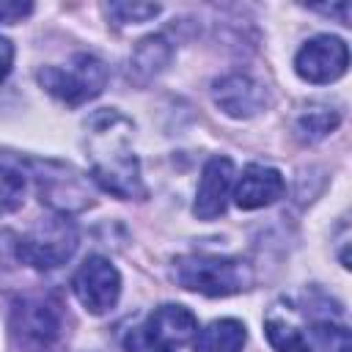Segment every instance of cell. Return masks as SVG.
I'll return each mask as SVG.
<instances>
[{
    "label": "cell",
    "mask_w": 352,
    "mask_h": 352,
    "mask_svg": "<svg viewBox=\"0 0 352 352\" xmlns=\"http://www.w3.org/2000/svg\"><path fill=\"white\" fill-rule=\"evenodd\" d=\"M214 104L231 118H250L264 110L267 91L248 74H226L212 85Z\"/></svg>",
    "instance_id": "9c48e42d"
},
{
    "label": "cell",
    "mask_w": 352,
    "mask_h": 352,
    "mask_svg": "<svg viewBox=\"0 0 352 352\" xmlns=\"http://www.w3.org/2000/svg\"><path fill=\"white\" fill-rule=\"evenodd\" d=\"M11 66H14V44L6 36H0V82L8 77Z\"/></svg>",
    "instance_id": "ffe728a7"
},
{
    "label": "cell",
    "mask_w": 352,
    "mask_h": 352,
    "mask_svg": "<svg viewBox=\"0 0 352 352\" xmlns=\"http://www.w3.org/2000/svg\"><path fill=\"white\" fill-rule=\"evenodd\" d=\"M305 338H308V352H352L349 330L344 324L316 322L308 327Z\"/></svg>",
    "instance_id": "2e32d148"
},
{
    "label": "cell",
    "mask_w": 352,
    "mask_h": 352,
    "mask_svg": "<svg viewBox=\"0 0 352 352\" xmlns=\"http://www.w3.org/2000/svg\"><path fill=\"white\" fill-rule=\"evenodd\" d=\"M264 333L270 338V344L278 352H308V338L305 330H300L286 314H280L278 308H272L264 319Z\"/></svg>",
    "instance_id": "9a60e30c"
},
{
    "label": "cell",
    "mask_w": 352,
    "mask_h": 352,
    "mask_svg": "<svg viewBox=\"0 0 352 352\" xmlns=\"http://www.w3.org/2000/svg\"><path fill=\"white\" fill-rule=\"evenodd\" d=\"M85 146L91 176L116 198H146L140 162L132 151V121L118 110H96L85 121Z\"/></svg>",
    "instance_id": "6da1fadb"
},
{
    "label": "cell",
    "mask_w": 352,
    "mask_h": 352,
    "mask_svg": "<svg viewBox=\"0 0 352 352\" xmlns=\"http://www.w3.org/2000/svg\"><path fill=\"white\" fill-rule=\"evenodd\" d=\"M11 336L30 352L47 349L60 336V305L52 297H22L11 308Z\"/></svg>",
    "instance_id": "5b68a950"
},
{
    "label": "cell",
    "mask_w": 352,
    "mask_h": 352,
    "mask_svg": "<svg viewBox=\"0 0 352 352\" xmlns=\"http://www.w3.org/2000/svg\"><path fill=\"white\" fill-rule=\"evenodd\" d=\"M72 289L80 300V305L88 311V314H107L116 302H118V294H121V275L118 270L110 264V258L104 256H88L74 278H72Z\"/></svg>",
    "instance_id": "8992f818"
},
{
    "label": "cell",
    "mask_w": 352,
    "mask_h": 352,
    "mask_svg": "<svg viewBox=\"0 0 352 352\" xmlns=\"http://www.w3.org/2000/svg\"><path fill=\"white\" fill-rule=\"evenodd\" d=\"M33 14V3L28 0H0V22L14 25Z\"/></svg>",
    "instance_id": "d6986e66"
},
{
    "label": "cell",
    "mask_w": 352,
    "mask_h": 352,
    "mask_svg": "<svg viewBox=\"0 0 352 352\" xmlns=\"http://www.w3.org/2000/svg\"><path fill=\"white\" fill-rule=\"evenodd\" d=\"M346 66H349V47L344 38L330 36V33L308 38L294 58V72L302 80L316 82V85L338 80L346 72Z\"/></svg>",
    "instance_id": "52a82bcc"
},
{
    "label": "cell",
    "mask_w": 352,
    "mask_h": 352,
    "mask_svg": "<svg viewBox=\"0 0 352 352\" xmlns=\"http://www.w3.org/2000/svg\"><path fill=\"white\" fill-rule=\"evenodd\" d=\"M286 190V182L280 176L278 168H270V165H261V162H253L242 170L236 187H234V204L245 212L250 209H261V206H270L275 204Z\"/></svg>",
    "instance_id": "8fae6325"
},
{
    "label": "cell",
    "mask_w": 352,
    "mask_h": 352,
    "mask_svg": "<svg viewBox=\"0 0 352 352\" xmlns=\"http://www.w3.org/2000/svg\"><path fill=\"white\" fill-rule=\"evenodd\" d=\"M234 182V162L228 157H209L195 190L192 212L198 220H214L226 212V201Z\"/></svg>",
    "instance_id": "ba28073f"
},
{
    "label": "cell",
    "mask_w": 352,
    "mask_h": 352,
    "mask_svg": "<svg viewBox=\"0 0 352 352\" xmlns=\"http://www.w3.org/2000/svg\"><path fill=\"white\" fill-rule=\"evenodd\" d=\"M38 82L55 99L77 107L102 94L107 82V69L99 58L88 52H77L66 66H44L38 72Z\"/></svg>",
    "instance_id": "277c9868"
},
{
    "label": "cell",
    "mask_w": 352,
    "mask_h": 352,
    "mask_svg": "<svg viewBox=\"0 0 352 352\" xmlns=\"http://www.w3.org/2000/svg\"><path fill=\"white\" fill-rule=\"evenodd\" d=\"M77 250V228L66 214L41 217L28 234L14 239V258L36 270H55Z\"/></svg>",
    "instance_id": "3957f363"
},
{
    "label": "cell",
    "mask_w": 352,
    "mask_h": 352,
    "mask_svg": "<svg viewBox=\"0 0 352 352\" xmlns=\"http://www.w3.org/2000/svg\"><path fill=\"white\" fill-rule=\"evenodd\" d=\"M245 338L248 333L239 319H214L195 333L192 352H242Z\"/></svg>",
    "instance_id": "7c38bea8"
},
{
    "label": "cell",
    "mask_w": 352,
    "mask_h": 352,
    "mask_svg": "<svg viewBox=\"0 0 352 352\" xmlns=\"http://www.w3.org/2000/svg\"><path fill=\"white\" fill-rule=\"evenodd\" d=\"M173 278L182 289L206 297H228L250 289L253 270L242 258L228 256H179L173 261Z\"/></svg>",
    "instance_id": "7a4b0ae2"
},
{
    "label": "cell",
    "mask_w": 352,
    "mask_h": 352,
    "mask_svg": "<svg viewBox=\"0 0 352 352\" xmlns=\"http://www.w3.org/2000/svg\"><path fill=\"white\" fill-rule=\"evenodd\" d=\"M341 121V113L333 110V107H324V104H311L305 107L297 118H294V135L302 140V143H316L322 138H327Z\"/></svg>",
    "instance_id": "5bb4252c"
},
{
    "label": "cell",
    "mask_w": 352,
    "mask_h": 352,
    "mask_svg": "<svg viewBox=\"0 0 352 352\" xmlns=\"http://www.w3.org/2000/svg\"><path fill=\"white\" fill-rule=\"evenodd\" d=\"M25 201V176L16 168L0 165V217L16 212Z\"/></svg>",
    "instance_id": "e0dca14e"
},
{
    "label": "cell",
    "mask_w": 352,
    "mask_h": 352,
    "mask_svg": "<svg viewBox=\"0 0 352 352\" xmlns=\"http://www.w3.org/2000/svg\"><path fill=\"white\" fill-rule=\"evenodd\" d=\"M148 352H173V349H170V346H151Z\"/></svg>",
    "instance_id": "44dd1931"
},
{
    "label": "cell",
    "mask_w": 352,
    "mask_h": 352,
    "mask_svg": "<svg viewBox=\"0 0 352 352\" xmlns=\"http://www.w3.org/2000/svg\"><path fill=\"white\" fill-rule=\"evenodd\" d=\"M195 333H198L195 314L179 302H165L154 308V314L143 327V338L154 346H179L187 344Z\"/></svg>",
    "instance_id": "30bf717a"
},
{
    "label": "cell",
    "mask_w": 352,
    "mask_h": 352,
    "mask_svg": "<svg viewBox=\"0 0 352 352\" xmlns=\"http://www.w3.org/2000/svg\"><path fill=\"white\" fill-rule=\"evenodd\" d=\"M107 14L116 19V22H121V25H126V22H148V19H154L157 14H160V6L157 3H110L107 6Z\"/></svg>",
    "instance_id": "ac0fdd59"
},
{
    "label": "cell",
    "mask_w": 352,
    "mask_h": 352,
    "mask_svg": "<svg viewBox=\"0 0 352 352\" xmlns=\"http://www.w3.org/2000/svg\"><path fill=\"white\" fill-rule=\"evenodd\" d=\"M170 55H173V50H170L165 36H146L132 52V60H129L132 74L140 82H148L151 77H157L170 63Z\"/></svg>",
    "instance_id": "4fadbf2b"
}]
</instances>
